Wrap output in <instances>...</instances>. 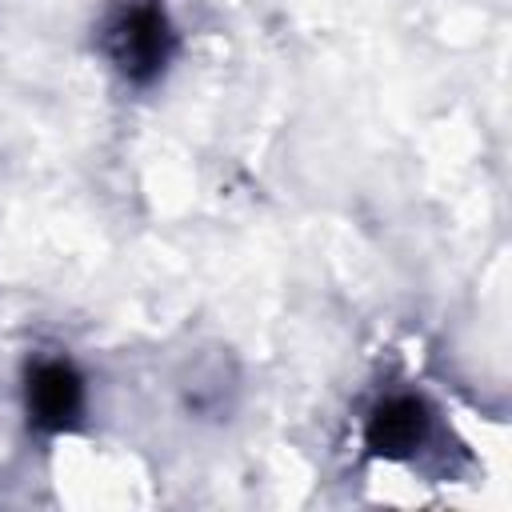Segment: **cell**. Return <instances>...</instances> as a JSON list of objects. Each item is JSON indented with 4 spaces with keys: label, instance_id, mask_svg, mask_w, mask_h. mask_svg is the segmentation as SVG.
I'll return each instance as SVG.
<instances>
[{
    "label": "cell",
    "instance_id": "cell-1",
    "mask_svg": "<svg viewBox=\"0 0 512 512\" xmlns=\"http://www.w3.org/2000/svg\"><path fill=\"white\" fill-rule=\"evenodd\" d=\"M100 44L108 52V60L116 64V72L132 84H152L168 60H172V48H176V32L168 24V12L160 0H124L104 32H100Z\"/></svg>",
    "mask_w": 512,
    "mask_h": 512
},
{
    "label": "cell",
    "instance_id": "cell-2",
    "mask_svg": "<svg viewBox=\"0 0 512 512\" xmlns=\"http://www.w3.org/2000/svg\"><path fill=\"white\" fill-rule=\"evenodd\" d=\"M28 424L40 432H64L84 412V380L68 360H36L24 376Z\"/></svg>",
    "mask_w": 512,
    "mask_h": 512
},
{
    "label": "cell",
    "instance_id": "cell-3",
    "mask_svg": "<svg viewBox=\"0 0 512 512\" xmlns=\"http://www.w3.org/2000/svg\"><path fill=\"white\" fill-rule=\"evenodd\" d=\"M432 428V412L420 396H388L372 408L364 424V444L380 460H408Z\"/></svg>",
    "mask_w": 512,
    "mask_h": 512
}]
</instances>
